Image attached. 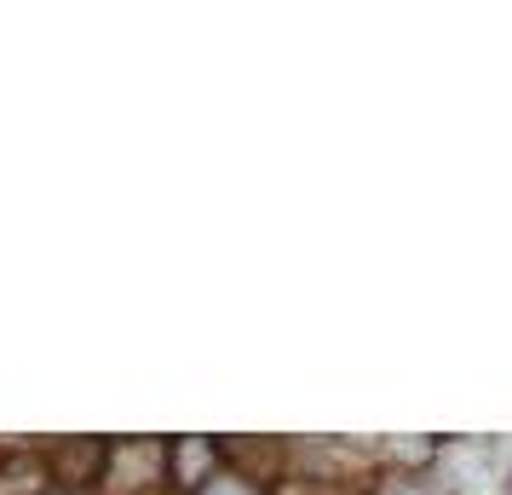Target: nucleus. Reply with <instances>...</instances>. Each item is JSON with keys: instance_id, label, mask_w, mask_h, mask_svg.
Returning a JSON list of instances; mask_svg holds the SVG:
<instances>
[{"instance_id": "obj_8", "label": "nucleus", "mask_w": 512, "mask_h": 495, "mask_svg": "<svg viewBox=\"0 0 512 495\" xmlns=\"http://www.w3.org/2000/svg\"><path fill=\"white\" fill-rule=\"evenodd\" d=\"M507 495H512V484H507Z\"/></svg>"}, {"instance_id": "obj_1", "label": "nucleus", "mask_w": 512, "mask_h": 495, "mask_svg": "<svg viewBox=\"0 0 512 495\" xmlns=\"http://www.w3.org/2000/svg\"><path fill=\"white\" fill-rule=\"evenodd\" d=\"M104 461H110V449L98 444V438H70V444L52 449V478L58 484H87V478H98L104 472Z\"/></svg>"}, {"instance_id": "obj_6", "label": "nucleus", "mask_w": 512, "mask_h": 495, "mask_svg": "<svg viewBox=\"0 0 512 495\" xmlns=\"http://www.w3.org/2000/svg\"><path fill=\"white\" fill-rule=\"evenodd\" d=\"M386 495H432V484H426V478H392Z\"/></svg>"}, {"instance_id": "obj_4", "label": "nucleus", "mask_w": 512, "mask_h": 495, "mask_svg": "<svg viewBox=\"0 0 512 495\" xmlns=\"http://www.w3.org/2000/svg\"><path fill=\"white\" fill-rule=\"evenodd\" d=\"M236 461H248V467H277V449H254V444H231Z\"/></svg>"}, {"instance_id": "obj_5", "label": "nucleus", "mask_w": 512, "mask_h": 495, "mask_svg": "<svg viewBox=\"0 0 512 495\" xmlns=\"http://www.w3.org/2000/svg\"><path fill=\"white\" fill-rule=\"evenodd\" d=\"M35 484H29V472H0V495H29Z\"/></svg>"}, {"instance_id": "obj_3", "label": "nucleus", "mask_w": 512, "mask_h": 495, "mask_svg": "<svg viewBox=\"0 0 512 495\" xmlns=\"http://www.w3.org/2000/svg\"><path fill=\"white\" fill-rule=\"evenodd\" d=\"M202 495H259V490H254V478H242V472H213L202 484Z\"/></svg>"}, {"instance_id": "obj_2", "label": "nucleus", "mask_w": 512, "mask_h": 495, "mask_svg": "<svg viewBox=\"0 0 512 495\" xmlns=\"http://www.w3.org/2000/svg\"><path fill=\"white\" fill-rule=\"evenodd\" d=\"M167 461H173V484H179V490H185V484H208L213 461H219V444H213V438H179Z\"/></svg>"}, {"instance_id": "obj_7", "label": "nucleus", "mask_w": 512, "mask_h": 495, "mask_svg": "<svg viewBox=\"0 0 512 495\" xmlns=\"http://www.w3.org/2000/svg\"><path fill=\"white\" fill-rule=\"evenodd\" d=\"M52 495H75V490H52Z\"/></svg>"}]
</instances>
